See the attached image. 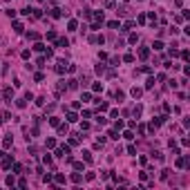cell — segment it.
<instances>
[{
    "instance_id": "1",
    "label": "cell",
    "mask_w": 190,
    "mask_h": 190,
    "mask_svg": "<svg viewBox=\"0 0 190 190\" xmlns=\"http://www.w3.org/2000/svg\"><path fill=\"white\" fill-rule=\"evenodd\" d=\"M65 69H67L65 61H58V65H56V72H58V74H65Z\"/></svg>"
},
{
    "instance_id": "2",
    "label": "cell",
    "mask_w": 190,
    "mask_h": 190,
    "mask_svg": "<svg viewBox=\"0 0 190 190\" xmlns=\"http://www.w3.org/2000/svg\"><path fill=\"white\" fill-rule=\"evenodd\" d=\"M2 168H5V170L11 168V156H5V159H2Z\"/></svg>"
},
{
    "instance_id": "3",
    "label": "cell",
    "mask_w": 190,
    "mask_h": 190,
    "mask_svg": "<svg viewBox=\"0 0 190 190\" xmlns=\"http://www.w3.org/2000/svg\"><path fill=\"white\" fill-rule=\"evenodd\" d=\"M148 56H150V49H145V47H143V49H139V58H143V61H145Z\"/></svg>"
},
{
    "instance_id": "4",
    "label": "cell",
    "mask_w": 190,
    "mask_h": 190,
    "mask_svg": "<svg viewBox=\"0 0 190 190\" xmlns=\"http://www.w3.org/2000/svg\"><path fill=\"white\" fill-rule=\"evenodd\" d=\"M141 94H143V89H139V87H132V96H134V99H139Z\"/></svg>"
},
{
    "instance_id": "5",
    "label": "cell",
    "mask_w": 190,
    "mask_h": 190,
    "mask_svg": "<svg viewBox=\"0 0 190 190\" xmlns=\"http://www.w3.org/2000/svg\"><path fill=\"white\" fill-rule=\"evenodd\" d=\"M5 99H7V101H11V99H14V89H9V87L5 89Z\"/></svg>"
},
{
    "instance_id": "6",
    "label": "cell",
    "mask_w": 190,
    "mask_h": 190,
    "mask_svg": "<svg viewBox=\"0 0 190 190\" xmlns=\"http://www.w3.org/2000/svg\"><path fill=\"white\" fill-rule=\"evenodd\" d=\"M67 27H69V31H76V27H78V22H76V20H69V25H67Z\"/></svg>"
},
{
    "instance_id": "7",
    "label": "cell",
    "mask_w": 190,
    "mask_h": 190,
    "mask_svg": "<svg viewBox=\"0 0 190 190\" xmlns=\"http://www.w3.org/2000/svg\"><path fill=\"white\" fill-rule=\"evenodd\" d=\"M67 121H69V123H76L78 119H76V114H74V112H69V114H67Z\"/></svg>"
},
{
    "instance_id": "8",
    "label": "cell",
    "mask_w": 190,
    "mask_h": 190,
    "mask_svg": "<svg viewBox=\"0 0 190 190\" xmlns=\"http://www.w3.org/2000/svg\"><path fill=\"white\" fill-rule=\"evenodd\" d=\"M94 18H96V22H103V18H105V16H103V11H96Z\"/></svg>"
},
{
    "instance_id": "9",
    "label": "cell",
    "mask_w": 190,
    "mask_h": 190,
    "mask_svg": "<svg viewBox=\"0 0 190 190\" xmlns=\"http://www.w3.org/2000/svg\"><path fill=\"white\" fill-rule=\"evenodd\" d=\"M58 45H61V47H69V40L67 38H58Z\"/></svg>"
},
{
    "instance_id": "10",
    "label": "cell",
    "mask_w": 190,
    "mask_h": 190,
    "mask_svg": "<svg viewBox=\"0 0 190 190\" xmlns=\"http://www.w3.org/2000/svg\"><path fill=\"white\" fill-rule=\"evenodd\" d=\"M92 89H94V92H103V83H94Z\"/></svg>"
},
{
    "instance_id": "11",
    "label": "cell",
    "mask_w": 190,
    "mask_h": 190,
    "mask_svg": "<svg viewBox=\"0 0 190 190\" xmlns=\"http://www.w3.org/2000/svg\"><path fill=\"white\" fill-rule=\"evenodd\" d=\"M152 47H154V49H156V51H161V49H163V43H161V40H156V43H154V45H152Z\"/></svg>"
},
{
    "instance_id": "12",
    "label": "cell",
    "mask_w": 190,
    "mask_h": 190,
    "mask_svg": "<svg viewBox=\"0 0 190 190\" xmlns=\"http://www.w3.org/2000/svg\"><path fill=\"white\" fill-rule=\"evenodd\" d=\"M154 87V78H148V83H145V89H152Z\"/></svg>"
},
{
    "instance_id": "13",
    "label": "cell",
    "mask_w": 190,
    "mask_h": 190,
    "mask_svg": "<svg viewBox=\"0 0 190 190\" xmlns=\"http://www.w3.org/2000/svg\"><path fill=\"white\" fill-rule=\"evenodd\" d=\"M14 31H16V34L22 31V25H20V22H14Z\"/></svg>"
},
{
    "instance_id": "14",
    "label": "cell",
    "mask_w": 190,
    "mask_h": 190,
    "mask_svg": "<svg viewBox=\"0 0 190 190\" xmlns=\"http://www.w3.org/2000/svg\"><path fill=\"white\" fill-rule=\"evenodd\" d=\"M83 159H85L87 163H92V152H83Z\"/></svg>"
},
{
    "instance_id": "15",
    "label": "cell",
    "mask_w": 190,
    "mask_h": 190,
    "mask_svg": "<svg viewBox=\"0 0 190 190\" xmlns=\"http://www.w3.org/2000/svg\"><path fill=\"white\" fill-rule=\"evenodd\" d=\"M67 87H69V89H76V87H78V81H74V78H72V81H69V85H67Z\"/></svg>"
},
{
    "instance_id": "16",
    "label": "cell",
    "mask_w": 190,
    "mask_h": 190,
    "mask_svg": "<svg viewBox=\"0 0 190 190\" xmlns=\"http://www.w3.org/2000/svg\"><path fill=\"white\" fill-rule=\"evenodd\" d=\"M81 179H83V177H81V174H78V172H74V174H72V181H74V184H78Z\"/></svg>"
},
{
    "instance_id": "17",
    "label": "cell",
    "mask_w": 190,
    "mask_h": 190,
    "mask_svg": "<svg viewBox=\"0 0 190 190\" xmlns=\"http://www.w3.org/2000/svg\"><path fill=\"white\" fill-rule=\"evenodd\" d=\"M11 143H14V139H11V136H7V139H5V143H2V145H5V148H11Z\"/></svg>"
},
{
    "instance_id": "18",
    "label": "cell",
    "mask_w": 190,
    "mask_h": 190,
    "mask_svg": "<svg viewBox=\"0 0 190 190\" xmlns=\"http://www.w3.org/2000/svg\"><path fill=\"white\" fill-rule=\"evenodd\" d=\"M123 61H125V63H132L134 56H132V54H125V56H123Z\"/></svg>"
},
{
    "instance_id": "19",
    "label": "cell",
    "mask_w": 190,
    "mask_h": 190,
    "mask_svg": "<svg viewBox=\"0 0 190 190\" xmlns=\"http://www.w3.org/2000/svg\"><path fill=\"white\" fill-rule=\"evenodd\" d=\"M31 14H34V18H40V16H43V11H40V9H31Z\"/></svg>"
},
{
    "instance_id": "20",
    "label": "cell",
    "mask_w": 190,
    "mask_h": 190,
    "mask_svg": "<svg viewBox=\"0 0 190 190\" xmlns=\"http://www.w3.org/2000/svg\"><path fill=\"white\" fill-rule=\"evenodd\" d=\"M34 49H36V51H45V45H40V43H36V45H34Z\"/></svg>"
},
{
    "instance_id": "21",
    "label": "cell",
    "mask_w": 190,
    "mask_h": 190,
    "mask_svg": "<svg viewBox=\"0 0 190 190\" xmlns=\"http://www.w3.org/2000/svg\"><path fill=\"white\" fill-rule=\"evenodd\" d=\"M152 156H154L156 161H163V154H161V152H154V154H152Z\"/></svg>"
},
{
    "instance_id": "22",
    "label": "cell",
    "mask_w": 190,
    "mask_h": 190,
    "mask_svg": "<svg viewBox=\"0 0 190 190\" xmlns=\"http://www.w3.org/2000/svg\"><path fill=\"white\" fill-rule=\"evenodd\" d=\"M128 154H136V148L134 145H128Z\"/></svg>"
},
{
    "instance_id": "23",
    "label": "cell",
    "mask_w": 190,
    "mask_h": 190,
    "mask_svg": "<svg viewBox=\"0 0 190 190\" xmlns=\"http://www.w3.org/2000/svg\"><path fill=\"white\" fill-rule=\"evenodd\" d=\"M114 96H116V99H119V101H121V99H123V96H125V94H123L121 89H116V92H114Z\"/></svg>"
},
{
    "instance_id": "24",
    "label": "cell",
    "mask_w": 190,
    "mask_h": 190,
    "mask_svg": "<svg viewBox=\"0 0 190 190\" xmlns=\"http://www.w3.org/2000/svg\"><path fill=\"white\" fill-rule=\"evenodd\" d=\"M47 148H56V141L54 139H47Z\"/></svg>"
},
{
    "instance_id": "25",
    "label": "cell",
    "mask_w": 190,
    "mask_h": 190,
    "mask_svg": "<svg viewBox=\"0 0 190 190\" xmlns=\"http://www.w3.org/2000/svg\"><path fill=\"white\" fill-rule=\"evenodd\" d=\"M58 132H61V134H67V125H58Z\"/></svg>"
}]
</instances>
